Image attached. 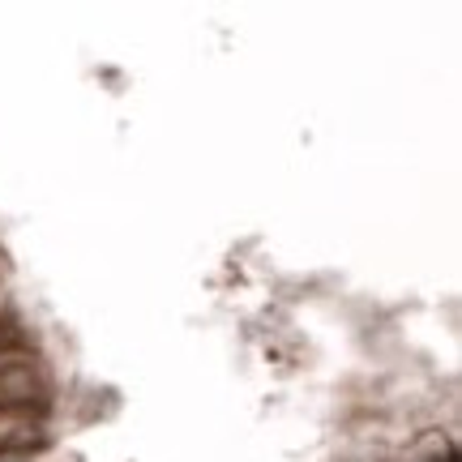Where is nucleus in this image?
<instances>
[{
    "instance_id": "1",
    "label": "nucleus",
    "mask_w": 462,
    "mask_h": 462,
    "mask_svg": "<svg viewBox=\"0 0 462 462\" xmlns=\"http://www.w3.org/2000/svg\"><path fill=\"white\" fill-rule=\"evenodd\" d=\"M43 398H48V385L34 360L0 368V411H31V407H43Z\"/></svg>"
},
{
    "instance_id": "3",
    "label": "nucleus",
    "mask_w": 462,
    "mask_h": 462,
    "mask_svg": "<svg viewBox=\"0 0 462 462\" xmlns=\"http://www.w3.org/2000/svg\"><path fill=\"white\" fill-rule=\"evenodd\" d=\"M0 274H5V257H0Z\"/></svg>"
},
{
    "instance_id": "2",
    "label": "nucleus",
    "mask_w": 462,
    "mask_h": 462,
    "mask_svg": "<svg viewBox=\"0 0 462 462\" xmlns=\"http://www.w3.org/2000/svg\"><path fill=\"white\" fill-rule=\"evenodd\" d=\"M0 462H34L31 454H0Z\"/></svg>"
}]
</instances>
